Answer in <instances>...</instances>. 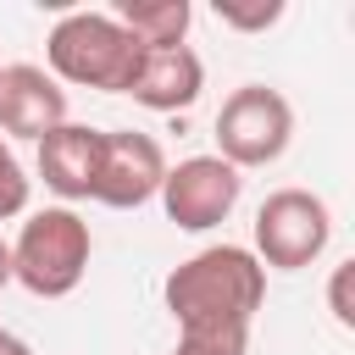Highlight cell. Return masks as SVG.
Masks as SVG:
<instances>
[{
    "instance_id": "6da1fadb",
    "label": "cell",
    "mask_w": 355,
    "mask_h": 355,
    "mask_svg": "<svg viewBox=\"0 0 355 355\" xmlns=\"http://www.w3.org/2000/svg\"><path fill=\"white\" fill-rule=\"evenodd\" d=\"M178 333H250L266 300V266L244 244H211L161 283Z\"/></svg>"
},
{
    "instance_id": "52a82bcc",
    "label": "cell",
    "mask_w": 355,
    "mask_h": 355,
    "mask_svg": "<svg viewBox=\"0 0 355 355\" xmlns=\"http://www.w3.org/2000/svg\"><path fill=\"white\" fill-rule=\"evenodd\" d=\"M166 178V155L150 133L139 128H111L100 144V178H94V200L111 211H139L144 200L161 194Z\"/></svg>"
},
{
    "instance_id": "277c9868",
    "label": "cell",
    "mask_w": 355,
    "mask_h": 355,
    "mask_svg": "<svg viewBox=\"0 0 355 355\" xmlns=\"http://www.w3.org/2000/svg\"><path fill=\"white\" fill-rule=\"evenodd\" d=\"M294 139V105L266 89V83H244L222 100L216 111V155L233 166V172H250V166H272Z\"/></svg>"
},
{
    "instance_id": "30bf717a",
    "label": "cell",
    "mask_w": 355,
    "mask_h": 355,
    "mask_svg": "<svg viewBox=\"0 0 355 355\" xmlns=\"http://www.w3.org/2000/svg\"><path fill=\"white\" fill-rule=\"evenodd\" d=\"M205 89V67L189 44H172V50H144L139 61V78H133V100L150 105V111H189Z\"/></svg>"
},
{
    "instance_id": "e0dca14e",
    "label": "cell",
    "mask_w": 355,
    "mask_h": 355,
    "mask_svg": "<svg viewBox=\"0 0 355 355\" xmlns=\"http://www.w3.org/2000/svg\"><path fill=\"white\" fill-rule=\"evenodd\" d=\"M6 283H11V244L0 239V288H6Z\"/></svg>"
},
{
    "instance_id": "5b68a950",
    "label": "cell",
    "mask_w": 355,
    "mask_h": 355,
    "mask_svg": "<svg viewBox=\"0 0 355 355\" xmlns=\"http://www.w3.org/2000/svg\"><path fill=\"white\" fill-rule=\"evenodd\" d=\"M333 239V211L322 194L311 189H277L261 200L255 211V261L261 266H277V272H300L311 266Z\"/></svg>"
},
{
    "instance_id": "7a4b0ae2",
    "label": "cell",
    "mask_w": 355,
    "mask_h": 355,
    "mask_svg": "<svg viewBox=\"0 0 355 355\" xmlns=\"http://www.w3.org/2000/svg\"><path fill=\"white\" fill-rule=\"evenodd\" d=\"M44 61L55 83H78V89H100V94H128L144 61V44L111 17V11H67L50 39H44Z\"/></svg>"
},
{
    "instance_id": "9c48e42d",
    "label": "cell",
    "mask_w": 355,
    "mask_h": 355,
    "mask_svg": "<svg viewBox=\"0 0 355 355\" xmlns=\"http://www.w3.org/2000/svg\"><path fill=\"white\" fill-rule=\"evenodd\" d=\"M100 144L105 133L89 122H61L39 139V178L50 194L61 200H94V178H100Z\"/></svg>"
},
{
    "instance_id": "8992f818",
    "label": "cell",
    "mask_w": 355,
    "mask_h": 355,
    "mask_svg": "<svg viewBox=\"0 0 355 355\" xmlns=\"http://www.w3.org/2000/svg\"><path fill=\"white\" fill-rule=\"evenodd\" d=\"M239 194H244V178L222 155H189V161L166 166V178H161L166 222H178L183 233H205V227L227 222Z\"/></svg>"
},
{
    "instance_id": "3957f363",
    "label": "cell",
    "mask_w": 355,
    "mask_h": 355,
    "mask_svg": "<svg viewBox=\"0 0 355 355\" xmlns=\"http://www.w3.org/2000/svg\"><path fill=\"white\" fill-rule=\"evenodd\" d=\"M89 250H94L89 222L72 205H44L22 222V233L11 244V277L39 300H61L83 283Z\"/></svg>"
},
{
    "instance_id": "5bb4252c",
    "label": "cell",
    "mask_w": 355,
    "mask_h": 355,
    "mask_svg": "<svg viewBox=\"0 0 355 355\" xmlns=\"http://www.w3.org/2000/svg\"><path fill=\"white\" fill-rule=\"evenodd\" d=\"M250 333H178L172 355H244Z\"/></svg>"
},
{
    "instance_id": "7c38bea8",
    "label": "cell",
    "mask_w": 355,
    "mask_h": 355,
    "mask_svg": "<svg viewBox=\"0 0 355 355\" xmlns=\"http://www.w3.org/2000/svg\"><path fill=\"white\" fill-rule=\"evenodd\" d=\"M22 211H28V172L11 155V144L0 139V222L6 216H22Z\"/></svg>"
},
{
    "instance_id": "4fadbf2b",
    "label": "cell",
    "mask_w": 355,
    "mask_h": 355,
    "mask_svg": "<svg viewBox=\"0 0 355 355\" xmlns=\"http://www.w3.org/2000/svg\"><path fill=\"white\" fill-rule=\"evenodd\" d=\"M216 17H222L227 28L261 33V28H272V22L283 17V0H261V6H227V0H216Z\"/></svg>"
},
{
    "instance_id": "ba28073f",
    "label": "cell",
    "mask_w": 355,
    "mask_h": 355,
    "mask_svg": "<svg viewBox=\"0 0 355 355\" xmlns=\"http://www.w3.org/2000/svg\"><path fill=\"white\" fill-rule=\"evenodd\" d=\"M67 122V89L33 67V61H17V67H0V139H44L50 128Z\"/></svg>"
},
{
    "instance_id": "9a60e30c",
    "label": "cell",
    "mask_w": 355,
    "mask_h": 355,
    "mask_svg": "<svg viewBox=\"0 0 355 355\" xmlns=\"http://www.w3.org/2000/svg\"><path fill=\"white\" fill-rule=\"evenodd\" d=\"M349 283H355V261L333 266V283H327V305H333V322H338V327H355V300H349Z\"/></svg>"
},
{
    "instance_id": "8fae6325",
    "label": "cell",
    "mask_w": 355,
    "mask_h": 355,
    "mask_svg": "<svg viewBox=\"0 0 355 355\" xmlns=\"http://www.w3.org/2000/svg\"><path fill=\"white\" fill-rule=\"evenodd\" d=\"M144 50H172V44H183V33H189V0H116V11H111Z\"/></svg>"
},
{
    "instance_id": "2e32d148",
    "label": "cell",
    "mask_w": 355,
    "mask_h": 355,
    "mask_svg": "<svg viewBox=\"0 0 355 355\" xmlns=\"http://www.w3.org/2000/svg\"><path fill=\"white\" fill-rule=\"evenodd\" d=\"M0 355H33V349H28L17 333H6V327H0Z\"/></svg>"
}]
</instances>
